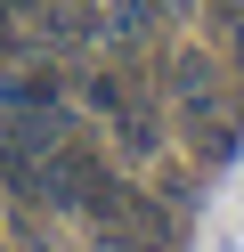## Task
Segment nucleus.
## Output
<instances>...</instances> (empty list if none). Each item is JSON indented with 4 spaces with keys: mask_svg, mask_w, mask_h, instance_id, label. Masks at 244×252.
I'll return each instance as SVG.
<instances>
[{
    "mask_svg": "<svg viewBox=\"0 0 244 252\" xmlns=\"http://www.w3.org/2000/svg\"><path fill=\"white\" fill-rule=\"evenodd\" d=\"M57 138H65L57 106H8V114H0V179H8L16 195H41V171H49V155H57Z\"/></svg>",
    "mask_w": 244,
    "mask_h": 252,
    "instance_id": "1",
    "label": "nucleus"
},
{
    "mask_svg": "<svg viewBox=\"0 0 244 252\" xmlns=\"http://www.w3.org/2000/svg\"><path fill=\"white\" fill-rule=\"evenodd\" d=\"M98 179H106V171H98V147L65 130V138H57V155H49V171H41V195H49V203H90V187H98Z\"/></svg>",
    "mask_w": 244,
    "mask_h": 252,
    "instance_id": "2",
    "label": "nucleus"
},
{
    "mask_svg": "<svg viewBox=\"0 0 244 252\" xmlns=\"http://www.w3.org/2000/svg\"><path fill=\"white\" fill-rule=\"evenodd\" d=\"M163 17H171L163 0H106V8H98V41H114V49H139V41L155 33Z\"/></svg>",
    "mask_w": 244,
    "mask_h": 252,
    "instance_id": "3",
    "label": "nucleus"
},
{
    "mask_svg": "<svg viewBox=\"0 0 244 252\" xmlns=\"http://www.w3.org/2000/svg\"><path fill=\"white\" fill-rule=\"evenodd\" d=\"M163 90H171L179 106H187V114H211V90H220V73H211V57H171V65H163Z\"/></svg>",
    "mask_w": 244,
    "mask_h": 252,
    "instance_id": "4",
    "label": "nucleus"
},
{
    "mask_svg": "<svg viewBox=\"0 0 244 252\" xmlns=\"http://www.w3.org/2000/svg\"><path fill=\"white\" fill-rule=\"evenodd\" d=\"M114 147H122V155H155L163 147V130H155V114H146V106H114Z\"/></svg>",
    "mask_w": 244,
    "mask_h": 252,
    "instance_id": "5",
    "label": "nucleus"
},
{
    "mask_svg": "<svg viewBox=\"0 0 244 252\" xmlns=\"http://www.w3.org/2000/svg\"><path fill=\"white\" fill-rule=\"evenodd\" d=\"M0 106H57V73H8V82H0Z\"/></svg>",
    "mask_w": 244,
    "mask_h": 252,
    "instance_id": "6",
    "label": "nucleus"
},
{
    "mask_svg": "<svg viewBox=\"0 0 244 252\" xmlns=\"http://www.w3.org/2000/svg\"><path fill=\"white\" fill-rule=\"evenodd\" d=\"M228 49H236V65H244V8L228 17Z\"/></svg>",
    "mask_w": 244,
    "mask_h": 252,
    "instance_id": "7",
    "label": "nucleus"
},
{
    "mask_svg": "<svg viewBox=\"0 0 244 252\" xmlns=\"http://www.w3.org/2000/svg\"><path fill=\"white\" fill-rule=\"evenodd\" d=\"M220 8H228V17H236V8H244V0H220Z\"/></svg>",
    "mask_w": 244,
    "mask_h": 252,
    "instance_id": "8",
    "label": "nucleus"
}]
</instances>
